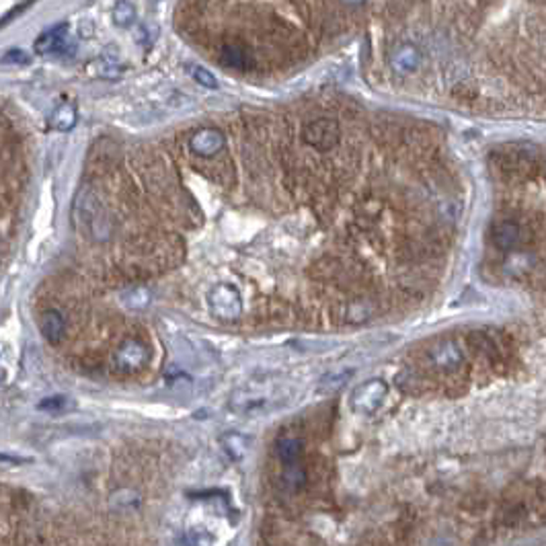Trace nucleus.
I'll use <instances>...</instances> for the list:
<instances>
[{"label": "nucleus", "instance_id": "obj_1", "mask_svg": "<svg viewBox=\"0 0 546 546\" xmlns=\"http://www.w3.org/2000/svg\"><path fill=\"white\" fill-rule=\"evenodd\" d=\"M491 160L503 181H526L538 173V152L532 144H503L493 150Z\"/></svg>", "mask_w": 546, "mask_h": 546}, {"label": "nucleus", "instance_id": "obj_2", "mask_svg": "<svg viewBox=\"0 0 546 546\" xmlns=\"http://www.w3.org/2000/svg\"><path fill=\"white\" fill-rule=\"evenodd\" d=\"M76 216H78V222L83 224V228L91 234L94 241H105L109 237L111 226H109L107 212L103 210L101 202L92 193H87V191L78 193Z\"/></svg>", "mask_w": 546, "mask_h": 546}, {"label": "nucleus", "instance_id": "obj_3", "mask_svg": "<svg viewBox=\"0 0 546 546\" xmlns=\"http://www.w3.org/2000/svg\"><path fill=\"white\" fill-rule=\"evenodd\" d=\"M388 395V384L382 378H372L360 384L349 398V407L358 415H374Z\"/></svg>", "mask_w": 546, "mask_h": 546}, {"label": "nucleus", "instance_id": "obj_4", "mask_svg": "<svg viewBox=\"0 0 546 546\" xmlns=\"http://www.w3.org/2000/svg\"><path fill=\"white\" fill-rule=\"evenodd\" d=\"M208 304L216 318L220 321H237L243 314V300L234 286L218 284L208 294Z\"/></svg>", "mask_w": 546, "mask_h": 546}, {"label": "nucleus", "instance_id": "obj_5", "mask_svg": "<svg viewBox=\"0 0 546 546\" xmlns=\"http://www.w3.org/2000/svg\"><path fill=\"white\" fill-rule=\"evenodd\" d=\"M302 138L308 146L316 150H333L341 140V127L333 118H316L304 125Z\"/></svg>", "mask_w": 546, "mask_h": 546}, {"label": "nucleus", "instance_id": "obj_6", "mask_svg": "<svg viewBox=\"0 0 546 546\" xmlns=\"http://www.w3.org/2000/svg\"><path fill=\"white\" fill-rule=\"evenodd\" d=\"M35 52L46 56V54H62V56H72L74 54V39L68 33V25H58L54 29L41 33L35 39Z\"/></svg>", "mask_w": 546, "mask_h": 546}, {"label": "nucleus", "instance_id": "obj_7", "mask_svg": "<svg viewBox=\"0 0 546 546\" xmlns=\"http://www.w3.org/2000/svg\"><path fill=\"white\" fill-rule=\"evenodd\" d=\"M427 356H429L431 365L442 372H454L464 362V354L454 341H440V343L431 345Z\"/></svg>", "mask_w": 546, "mask_h": 546}, {"label": "nucleus", "instance_id": "obj_8", "mask_svg": "<svg viewBox=\"0 0 546 546\" xmlns=\"http://www.w3.org/2000/svg\"><path fill=\"white\" fill-rule=\"evenodd\" d=\"M148 362V349L140 341H123L120 349L115 351V365L122 372H138Z\"/></svg>", "mask_w": 546, "mask_h": 546}, {"label": "nucleus", "instance_id": "obj_9", "mask_svg": "<svg viewBox=\"0 0 546 546\" xmlns=\"http://www.w3.org/2000/svg\"><path fill=\"white\" fill-rule=\"evenodd\" d=\"M226 138L220 130H212V127H204L200 132H195L189 140L191 150L200 156H214L224 148Z\"/></svg>", "mask_w": 546, "mask_h": 546}, {"label": "nucleus", "instance_id": "obj_10", "mask_svg": "<svg viewBox=\"0 0 546 546\" xmlns=\"http://www.w3.org/2000/svg\"><path fill=\"white\" fill-rule=\"evenodd\" d=\"M522 241V228L514 220H503L493 228V243L501 251H512Z\"/></svg>", "mask_w": 546, "mask_h": 546}, {"label": "nucleus", "instance_id": "obj_11", "mask_svg": "<svg viewBox=\"0 0 546 546\" xmlns=\"http://www.w3.org/2000/svg\"><path fill=\"white\" fill-rule=\"evenodd\" d=\"M419 62H421V54L415 46L411 43H405L400 48H396L393 58H391V64L395 68L396 72L400 74H411L419 68Z\"/></svg>", "mask_w": 546, "mask_h": 546}, {"label": "nucleus", "instance_id": "obj_12", "mask_svg": "<svg viewBox=\"0 0 546 546\" xmlns=\"http://www.w3.org/2000/svg\"><path fill=\"white\" fill-rule=\"evenodd\" d=\"M39 329L50 343H58L66 331V321L58 310H48L39 321Z\"/></svg>", "mask_w": 546, "mask_h": 546}, {"label": "nucleus", "instance_id": "obj_13", "mask_svg": "<svg viewBox=\"0 0 546 546\" xmlns=\"http://www.w3.org/2000/svg\"><path fill=\"white\" fill-rule=\"evenodd\" d=\"M220 442H222V448L226 450V454L230 456L232 460H243L248 452V446H251V440L243 433H237V431L224 433Z\"/></svg>", "mask_w": 546, "mask_h": 546}, {"label": "nucleus", "instance_id": "obj_14", "mask_svg": "<svg viewBox=\"0 0 546 546\" xmlns=\"http://www.w3.org/2000/svg\"><path fill=\"white\" fill-rule=\"evenodd\" d=\"M275 452L284 464H296L302 454V442L298 438H279L275 444Z\"/></svg>", "mask_w": 546, "mask_h": 546}, {"label": "nucleus", "instance_id": "obj_15", "mask_svg": "<svg viewBox=\"0 0 546 546\" xmlns=\"http://www.w3.org/2000/svg\"><path fill=\"white\" fill-rule=\"evenodd\" d=\"M50 125H52L54 130H58V132L72 130V127L76 125V109H74V105L60 103V105L52 111V115H50Z\"/></svg>", "mask_w": 546, "mask_h": 546}, {"label": "nucleus", "instance_id": "obj_16", "mask_svg": "<svg viewBox=\"0 0 546 546\" xmlns=\"http://www.w3.org/2000/svg\"><path fill=\"white\" fill-rule=\"evenodd\" d=\"M220 60L224 62L226 66H230V68H237V70H244L251 64V58H248L246 50L241 48V46H232V43L222 48Z\"/></svg>", "mask_w": 546, "mask_h": 546}, {"label": "nucleus", "instance_id": "obj_17", "mask_svg": "<svg viewBox=\"0 0 546 546\" xmlns=\"http://www.w3.org/2000/svg\"><path fill=\"white\" fill-rule=\"evenodd\" d=\"M122 304L130 310H144L150 304V292L146 288H132L122 294Z\"/></svg>", "mask_w": 546, "mask_h": 546}, {"label": "nucleus", "instance_id": "obj_18", "mask_svg": "<svg viewBox=\"0 0 546 546\" xmlns=\"http://www.w3.org/2000/svg\"><path fill=\"white\" fill-rule=\"evenodd\" d=\"M136 21V6L130 0H120L113 6V23L120 27H130Z\"/></svg>", "mask_w": 546, "mask_h": 546}, {"label": "nucleus", "instance_id": "obj_19", "mask_svg": "<svg viewBox=\"0 0 546 546\" xmlns=\"http://www.w3.org/2000/svg\"><path fill=\"white\" fill-rule=\"evenodd\" d=\"M41 411H48V413H62V411H68L74 407V402L64 395H54V396H46L43 400H39L37 405Z\"/></svg>", "mask_w": 546, "mask_h": 546}, {"label": "nucleus", "instance_id": "obj_20", "mask_svg": "<svg viewBox=\"0 0 546 546\" xmlns=\"http://www.w3.org/2000/svg\"><path fill=\"white\" fill-rule=\"evenodd\" d=\"M354 376V370H337L327 374L321 380V388L323 391H339L341 386H345V382H349V378Z\"/></svg>", "mask_w": 546, "mask_h": 546}, {"label": "nucleus", "instance_id": "obj_21", "mask_svg": "<svg viewBox=\"0 0 546 546\" xmlns=\"http://www.w3.org/2000/svg\"><path fill=\"white\" fill-rule=\"evenodd\" d=\"M306 481V475H304V468L296 462V464H286V470H284V483L292 489H300Z\"/></svg>", "mask_w": 546, "mask_h": 546}, {"label": "nucleus", "instance_id": "obj_22", "mask_svg": "<svg viewBox=\"0 0 546 546\" xmlns=\"http://www.w3.org/2000/svg\"><path fill=\"white\" fill-rule=\"evenodd\" d=\"M189 74L193 76V80H195L197 85H202V87H206V89H218V80H216V76H214L210 70H206V68H202V66H191V68H189Z\"/></svg>", "mask_w": 546, "mask_h": 546}, {"label": "nucleus", "instance_id": "obj_23", "mask_svg": "<svg viewBox=\"0 0 546 546\" xmlns=\"http://www.w3.org/2000/svg\"><path fill=\"white\" fill-rule=\"evenodd\" d=\"M368 316H370V310L365 308V304H351L347 310V321H351V323H364L368 321Z\"/></svg>", "mask_w": 546, "mask_h": 546}, {"label": "nucleus", "instance_id": "obj_24", "mask_svg": "<svg viewBox=\"0 0 546 546\" xmlns=\"http://www.w3.org/2000/svg\"><path fill=\"white\" fill-rule=\"evenodd\" d=\"M167 103H169L171 107H175V109H187V107L193 105V99L187 97L185 92L173 91L171 92V97H167Z\"/></svg>", "mask_w": 546, "mask_h": 546}, {"label": "nucleus", "instance_id": "obj_25", "mask_svg": "<svg viewBox=\"0 0 546 546\" xmlns=\"http://www.w3.org/2000/svg\"><path fill=\"white\" fill-rule=\"evenodd\" d=\"M2 64H27L29 62V54L27 52H23V50H19V48H13V50H8L4 56H2Z\"/></svg>", "mask_w": 546, "mask_h": 546}, {"label": "nucleus", "instance_id": "obj_26", "mask_svg": "<svg viewBox=\"0 0 546 546\" xmlns=\"http://www.w3.org/2000/svg\"><path fill=\"white\" fill-rule=\"evenodd\" d=\"M343 4H347V6H360V4H364L365 0H341Z\"/></svg>", "mask_w": 546, "mask_h": 546}, {"label": "nucleus", "instance_id": "obj_27", "mask_svg": "<svg viewBox=\"0 0 546 546\" xmlns=\"http://www.w3.org/2000/svg\"><path fill=\"white\" fill-rule=\"evenodd\" d=\"M532 2H540V0H532Z\"/></svg>", "mask_w": 546, "mask_h": 546}]
</instances>
